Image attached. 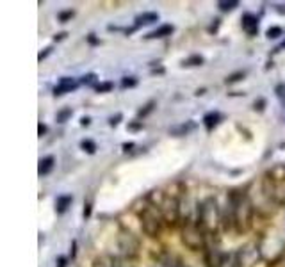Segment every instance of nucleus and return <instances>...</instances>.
<instances>
[{"label": "nucleus", "instance_id": "nucleus-1", "mask_svg": "<svg viewBox=\"0 0 285 267\" xmlns=\"http://www.w3.org/2000/svg\"><path fill=\"white\" fill-rule=\"evenodd\" d=\"M228 214H230V226L236 228L237 234L250 232V228L253 226V205L244 192H230V196H228Z\"/></svg>", "mask_w": 285, "mask_h": 267}, {"label": "nucleus", "instance_id": "nucleus-2", "mask_svg": "<svg viewBox=\"0 0 285 267\" xmlns=\"http://www.w3.org/2000/svg\"><path fill=\"white\" fill-rule=\"evenodd\" d=\"M262 192L276 205H285V164H278L264 174Z\"/></svg>", "mask_w": 285, "mask_h": 267}, {"label": "nucleus", "instance_id": "nucleus-3", "mask_svg": "<svg viewBox=\"0 0 285 267\" xmlns=\"http://www.w3.org/2000/svg\"><path fill=\"white\" fill-rule=\"evenodd\" d=\"M221 221H223V218H221V212L218 208V202L214 198L203 200L198 207V224L202 226L205 235L216 234Z\"/></svg>", "mask_w": 285, "mask_h": 267}, {"label": "nucleus", "instance_id": "nucleus-4", "mask_svg": "<svg viewBox=\"0 0 285 267\" xmlns=\"http://www.w3.org/2000/svg\"><path fill=\"white\" fill-rule=\"evenodd\" d=\"M139 219H141V228L144 234L148 235V237H152V239L159 237L160 232H162V221H164V218H162V214H160L159 208L146 207L141 212Z\"/></svg>", "mask_w": 285, "mask_h": 267}, {"label": "nucleus", "instance_id": "nucleus-5", "mask_svg": "<svg viewBox=\"0 0 285 267\" xmlns=\"http://www.w3.org/2000/svg\"><path fill=\"white\" fill-rule=\"evenodd\" d=\"M205 232L202 226L198 224V221H186L184 228H182V242L192 251L203 250L205 248Z\"/></svg>", "mask_w": 285, "mask_h": 267}, {"label": "nucleus", "instance_id": "nucleus-6", "mask_svg": "<svg viewBox=\"0 0 285 267\" xmlns=\"http://www.w3.org/2000/svg\"><path fill=\"white\" fill-rule=\"evenodd\" d=\"M162 214L164 221L170 226H175L180 219V207H178V198L173 194H164V198L160 200L159 207H157Z\"/></svg>", "mask_w": 285, "mask_h": 267}, {"label": "nucleus", "instance_id": "nucleus-7", "mask_svg": "<svg viewBox=\"0 0 285 267\" xmlns=\"http://www.w3.org/2000/svg\"><path fill=\"white\" fill-rule=\"evenodd\" d=\"M118 244H120V250L121 253H123V256L125 258H136L137 255H139V240L134 237V235L130 234V232H123V234L120 235V239H118Z\"/></svg>", "mask_w": 285, "mask_h": 267}, {"label": "nucleus", "instance_id": "nucleus-8", "mask_svg": "<svg viewBox=\"0 0 285 267\" xmlns=\"http://www.w3.org/2000/svg\"><path fill=\"white\" fill-rule=\"evenodd\" d=\"M77 87H79V82L75 80V79H71V77H63V79L59 80V84L54 87V94L55 96H61V94L75 91Z\"/></svg>", "mask_w": 285, "mask_h": 267}, {"label": "nucleus", "instance_id": "nucleus-9", "mask_svg": "<svg viewBox=\"0 0 285 267\" xmlns=\"http://www.w3.org/2000/svg\"><path fill=\"white\" fill-rule=\"evenodd\" d=\"M242 31L248 36H257L258 34V18L253 15H244L242 16Z\"/></svg>", "mask_w": 285, "mask_h": 267}, {"label": "nucleus", "instance_id": "nucleus-10", "mask_svg": "<svg viewBox=\"0 0 285 267\" xmlns=\"http://www.w3.org/2000/svg\"><path fill=\"white\" fill-rule=\"evenodd\" d=\"M159 22V15L157 13H142L136 18V27H144V25H152V23Z\"/></svg>", "mask_w": 285, "mask_h": 267}, {"label": "nucleus", "instance_id": "nucleus-11", "mask_svg": "<svg viewBox=\"0 0 285 267\" xmlns=\"http://www.w3.org/2000/svg\"><path fill=\"white\" fill-rule=\"evenodd\" d=\"M221 120V114L220 112H207L205 114V118H203V125H205V128H207V132H212L214 128H216V125L220 123Z\"/></svg>", "mask_w": 285, "mask_h": 267}, {"label": "nucleus", "instance_id": "nucleus-12", "mask_svg": "<svg viewBox=\"0 0 285 267\" xmlns=\"http://www.w3.org/2000/svg\"><path fill=\"white\" fill-rule=\"evenodd\" d=\"M71 202H73V198L70 194H63V196L57 198L55 200V210H57V214H64L71 207Z\"/></svg>", "mask_w": 285, "mask_h": 267}, {"label": "nucleus", "instance_id": "nucleus-13", "mask_svg": "<svg viewBox=\"0 0 285 267\" xmlns=\"http://www.w3.org/2000/svg\"><path fill=\"white\" fill-rule=\"evenodd\" d=\"M54 157H45V158H39V166H38V173L39 176H43V174H48L52 169H54Z\"/></svg>", "mask_w": 285, "mask_h": 267}, {"label": "nucleus", "instance_id": "nucleus-14", "mask_svg": "<svg viewBox=\"0 0 285 267\" xmlns=\"http://www.w3.org/2000/svg\"><path fill=\"white\" fill-rule=\"evenodd\" d=\"M93 267H118V258L111 255H102L95 260Z\"/></svg>", "mask_w": 285, "mask_h": 267}, {"label": "nucleus", "instance_id": "nucleus-15", "mask_svg": "<svg viewBox=\"0 0 285 267\" xmlns=\"http://www.w3.org/2000/svg\"><path fill=\"white\" fill-rule=\"evenodd\" d=\"M173 32V25H160L159 29H155L152 32L146 36L148 39H157V38H166V36H170Z\"/></svg>", "mask_w": 285, "mask_h": 267}, {"label": "nucleus", "instance_id": "nucleus-16", "mask_svg": "<svg viewBox=\"0 0 285 267\" xmlns=\"http://www.w3.org/2000/svg\"><path fill=\"white\" fill-rule=\"evenodd\" d=\"M194 128V123L192 121H187V123H182V125L175 126V128H171L170 134H173V136L180 137V136H186V134H189V132Z\"/></svg>", "mask_w": 285, "mask_h": 267}, {"label": "nucleus", "instance_id": "nucleus-17", "mask_svg": "<svg viewBox=\"0 0 285 267\" xmlns=\"http://www.w3.org/2000/svg\"><path fill=\"white\" fill-rule=\"evenodd\" d=\"M218 6H220L221 11L226 13V11H234L236 7H239V2L237 0H221Z\"/></svg>", "mask_w": 285, "mask_h": 267}, {"label": "nucleus", "instance_id": "nucleus-18", "mask_svg": "<svg viewBox=\"0 0 285 267\" xmlns=\"http://www.w3.org/2000/svg\"><path fill=\"white\" fill-rule=\"evenodd\" d=\"M274 93H276V98L280 100V105H282L284 118H285V86H284V84H278V86H276V89H274Z\"/></svg>", "mask_w": 285, "mask_h": 267}, {"label": "nucleus", "instance_id": "nucleus-19", "mask_svg": "<svg viewBox=\"0 0 285 267\" xmlns=\"http://www.w3.org/2000/svg\"><path fill=\"white\" fill-rule=\"evenodd\" d=\"M80 148H82L84 152H88L89 155H93V153L96 152V144H95L91 139H84V141L80 142Z\"/></svg>", "mask_w": 285, "mask_h": 267}, {"label": "nucleus", "instance_id": "nucleus-20", "mask_svg": "<svg viewBox=\"0 0 285 267\" xmlns=\"http://www.w3.org/2000/svg\"><path fill=\"white\" fill-rule=\"evenodd\" d=\"M182 64L184 66H202L203 64V57L202 55H191V57L184 61Z\"/></svg>", "mask_w": 285, "mask_h": 267}, {"label": "nucleus", "instance_id": "nucleus-21", "mask_svg": "<svg viewBox=\"0 0 285 267\" xmlns=\"http://www.w3.org/2000/svg\"><path fill=\"white\" fill-rule=\"evenodd\" d=\"M71 114H73V110L71 109L59 110V112H57V121H59V123H64V121H68V118H70Z\"/></svg>", "mask_w": 285, "mask_h": 267}, {"label": "nucleus", "instance_id": "nucleus-22", "mask_svg": "<svg viewBox=\"0 0 285 267\" xmlns=\"http://www.w3.org/2000/svg\"><path fill=\"white\" fill-rule=\"evenodd\" d=\"M266 34H268L269 39H276V38H280V36L284 34V31H282L280 27H269Z\"/></svg>", "mask_w": 285, "mask_h": 267}, {"label": "nucleus", "instance_id": "nucleus-23", "mask_svg": "<svg viewBox=\"0 0 285 267\" xmlns=\"http://www.w3.org/2000/svg\"><path fill=\"white\" fill-rule=\"evenodd\" d=\"M134 86H137L136 77H125V79L121 80V87H123V89H127V87H134Z\"/></svg>", "mask_w": 285, "mask_h": 267}, {"label": "nucleus", "instance_id": "nucleus-24", "mask_svg": "<svg viewBox=\"0 0 285 267\" xmlns=\"http://www.w3.org/2000/svg\"><path fill=\"white\" fill-rule=\"evenodd\" d=\"M84 86H95L96 84V75L95 73H88V75L82 77V80H80Z\"/></svg>", "mask_w": 285, "mask_h": 267}, {"label": "nucleus", "instance_id": "nucleus-25", "mask_svg": "<svg viewBox=\"0 0 285 267\" xmlns=\"http://www.w3.org/2000/svg\"><path fill=\"white\" fill-rule=\"evenodd\" d=\"M112 87H114L112 82H104V84H98V86H96V91H98V93H109V91H112Z\"/></svg>", "mask_w": 285, "mask_h": 267}, {"label": "nucleus", "instance_id": "nucleus-26", "mask_svg": "<svg viewBox=\"0 0 285 267\" xmlns=\"http://www.w3.org/2000/svg\"><path fill=\"white\" fill-rule=\"evenodd\" d=\"M154 107H155V104H154V102H150V104L144 105V109H141L139 112H137V116H139V118H144V116L150 114V112L154 110Z\"/></svg>", "mask_w": 285, "mask_h": 267}, {"label": "nucleus", "instance_id": "nucleus-27", "mask_svg": "<svg viewBox=\"0 0 285 267\" xmlns=\"http://www.w3.org/2000/svg\"><path fill=\"white\" fill-rule=\"evenodd\" d=\"M241 79H244V71H237V73H234V75L226 77V84H232V82H237V80H241Z\"/></svg>", "mask_w": 285, "mask_h": 267}, {"label": "nucleus", "instance_id": "nucleus-28", "mask_svg": "<svg viewBox=\"0 0 285 267\" xmlns=\"http://www.w3.org/2000/svg\"><path fill=\"white\" fill-rule=\"evenodd\" d=\"M73 16V11H64L59 15V22H66V20H70Z\"/></svg>", "mask_w": 285, "mask_h": 267}, {"label": "nucleus", "instance_id": "nucleus-29", "mask_svg": "<svg viewBox=\"0 0 285 267\" xmlns=\"http://www.w3.org/2000/svg\"><path fill=\"white\" fill-rule=\"evenodd\" d=\"M120 120H121V114H116V118L112 116V118L109 120V125H111V126H116L118 123H120Z\"/></svg>", "mask_w": 285, "mask_h": 267}, {"label": "nucleus", "instance_id": "nucleus-30", "mask_svg": "<svg viewBox=\"0 0 285 267\" xmlns=\"http://www.w3.org/2000/svg\"><path fill=\"white\" fill-rule=\"evenodd\" d=\"M89 216H91V203H88L84 207V218H89Z\"/></svg>", "mask_w": 285, "mask_h": 267}, {"label": "nucleus", "instance_id": "nucleus-31", "mask_svg": "<svg viewBox=\"0 0 285 267\" xmlns=\"http://www.w3.org/2000/svg\"><path fill=\"white\" fill-rule=\"evenodd\" d=\"M141 126H142L141 121H136V123H132V125L128 126V128H130V130H137V128H141Z\"/></svg>", "mask_w": 285, "mask_h": 267}, {"label": "nucleus", "instance_id": "nucleus-32", "mask_svg": "<svg viewBox=\"0 0 285 267\" xmlns=\"http://www.w3.org/2000/svg\"><path fill=\"white\" fill-rule=\"evenodd\" d=\"M38 132H39V136H43L45 132H47V126H45L43 123H39V126H38Z\"/></svg>", "mask_w": 285, "mask_h": 267}, {"label": "nucleus", "instance_id": "nucleus-33", "mask_svg": "<svg viewBox=\"0 0 285 267\" xmlns=\"http://www.w3.org/2000/svg\"><path fill=\"white\" fill-rule=\"evenodd\" d=\"M48 54H50V48H47V50H45V52H41V54H39L38 59H39V61H43L45 57H47V55H48Z\"/></svg>", "mask_w": 285, "mask_h": 267}, {"label": "nucleus", "instance_id": "nucleus-34", "mask_svg": "<svg viewBox=\"0 0 285 267\" xmlns=\"http://www.w3.org/2000/svg\"><path fill=\"white\" fill-rule=\"evenodd\" d=\"M264 104H266V102H264V100H258V104H257V102H255V109L262 110V109H264V107H262Z\"/></svg>", "mask_w": 285, "mask_h": 267}, {"label": "nucleus", "instance_id": "nucleus-35", "mask_svg": "<svg viewBox=\"0 0 285 267\" xmlns=\"http://www.w3.org/2000/svg\"><path fill=\"white\" fill-rule=\"evenodd\" d=\"M118 267H132V266L128 264V262H123V260H120V258H118Z\"/></svg>", "mask_w": 285, "mask_h": 267}, {"label": "nucleus", "instance_id": "nucleus-36", "mask_svg": "<svg viewBox=\"0 0 285 267\" xmlns=\"http://www.w3.org/2000/svg\"><path fill=\"white\" fill-rule=\"evenodd\" d=\"M64 258H63V256H59V258H57V267H64L66 264H64Z\"/></svg>", "mask_w": 285, "mask_h": 267}, {"label": "nucleus", "instance_id": "nucleus-37", "mask_svg": "<svg viewBox=\"0 0 285 267\" xmlns=\"http://www.w3.org/2000/svg\"><path fill=\"white\" fill-rule=\"evenodd\" d=\"M89 121H91L89 118H82V120H80V125H82V126H88V125H89Z\"/></svg>", "mask_w": 285, "mask_h": 267}, {"label": "nucleus", "instance_id": "nucleus-38", "mask_svg": "<svg viewBox=\"0 0 285 267\" xmlns=\"http://www.w3.org/2000/svg\"><path fill=\"white\" fill-rule=\"evenodd\" d=\"M130 148H134V144H132V142H125V144H123V150H125V152H128Z\"/></svg>", "mask_w": 285, "mask_h": 267}, {"label": "nucleus", "instance_id": "nucleus-39", "mask_svg": "<svg viewBox=\"0 0 285 267\" xmlns=\"http://www.w3.org/2000/svg\"><path fill=\"white\" fill-rule=\"evenodd\" d=\"M64 36H66L64 32H63V34H57V36H55V41H57V39H63V38H64Z\"/></svg>", "mask_w": 285, "mask_h": 267}, {"label": "nucleus", "instance_id": "nucleus-40", "mask_svg": "<svg viewBox=\"0 0 285 267\" xmlns=\"http://www.w3.org/2000/svg\"><path fill=\"white\" fill-rule=\"evenodd\" d=\"M282 48H285V41H284V43H282V45H280V47H278V50H282Z\"/></svg>", "mask_w": 285, "mask_h": 267}]
</instances>
